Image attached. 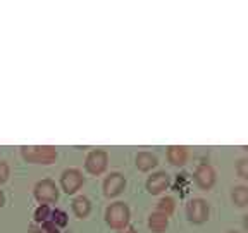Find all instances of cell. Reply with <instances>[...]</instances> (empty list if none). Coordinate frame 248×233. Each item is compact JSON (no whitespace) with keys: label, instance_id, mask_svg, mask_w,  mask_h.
Listing matches in <instances>:
<instances>
[{"label":"cell","instance_id":"1","mask_svg":"<svg viewBox=\"0 0 248 233\" xmlns=\"http://www.w3.org/2000/svg\"><path fill=\"white\" fill-rule=\"evenodd\" d=\"M21 157L30 164H54L57 159V149L54 145H24L21 147Z\"/></svg>","mask_w":248,"mask_h":233},{"label":"cell","instance_id":"2","mask_svg":"<svg viewBox=\"0 0 248 233\" xmlns=\"http://www.w3.org/2000/svg\"><path fill=\"white\" fill-rule=\"evenodd\" d=\"M129 217H131V211L126 202H114L105 209V221L110 228L117 232L129 225Z\"/></svg>","mask_w":248,"mask_h":233},{"label":"cell","instance_id":"3","mask_svg":"<svg viewBox=\"0 0 248 233\" xmlns=\"http://www.w3.org/2000/svg\"><path fill=\"white\" fill-rule=\"evenodd\" d=\"M33 195L40 206H50L59 200V186L50 178L40 180L33 188Z\"/></svg>","mask_w":248,"mask_h":233},{"label":"cell","instance_id":"4","mask_svg":"<svg viewBox=\"0 0 248 233\" xmlns=\"http://www.w3.org/2000/svg\"><path fill=\"white\" fill-rule=\"evenodd\" d=\"M85 183V176L79 169L76 167H69V169H64L61 175V188L66 192L67 195L76 194L79 188Z\"/></svg>","mask_w":248,"mask_h":233},{"label":"cell","instance_id":"5","mask_svg":"<svg viewBox=\"0 0 248 233\" xmlns=\"http://www.w3.org/2000/svg\"><path fill=\"white\" fill-rule=\"evenodd\" d=\"M210 214V207L207 204V200L203 199H191L186 206V216L193 225H202L209 219Z\"/></svg>","mask_w":248,"mask_h":233},{"label":"cell","instance_id":"6","mask_svg":"<svg viewBox=\"0 0 248 233\" xmlns=\"http://www.w3.org/2000/svg\"><path fill=\"white\" fill-rule=\"evenodd\" d=\"M108 166V154L105 150H92L85 159V169L88 175L100 176Z\"/></svg>","mask_w":248,"mask_h":233},{"label":"cell","instance_id":"7","mask_svg":"<svg viewBox=\"0 0 248 233\" xmlns=\"http://www.w3.org/2000/svg\"><path fill=\"white\" fill-rule=\"evenodd\" d=\"M193 178L195 183L200 186L202 190H210L214 186V183H216V171H214V167L210 164L203 163L195 169Z\"/></svg>","mask_w":248,"mask_h":233},{"label":"cell","instance_id":"8","mask_svg":"<svg viewBox=\"0 0 248 233\" xmlns=\"http://www.w3.org/2000/svg\"><path fill=\"white\" fill-rule=\"evenodd\" d=\"M170 185V176L166 171H157L152 176H148L147 180V192L152 195H159L164 190H167Z\"/></svg>","mask_w":248,"mask_h":233},{"label":"cell","instance_id":"9","mask_svg":"<svg viewBox=\"0 0 248 233\" xmlns=\"http://www.w3.org/2000/svg\"><path fill=\"white\" fill-rule=\"evenodd\" d=\"M126 188V178L121 173H110L104 180V194L105 197H117Z\"/></svg>","mask_w":248,"mask_h":233},{"label":"cell","instance_id":"10","mask_svg":"<svg viewBox=\"0 0 248 233\" xmlns=\"http://www.w3.org/2000/svg\"><path fill=\"white\" fill-rule=\"evenodd\" d=\"M167 161L172 166H185L188 161V150L183 145H170L167 147Z\"/></svg>","mask_w":248,"mask_h":233},{"label":"cell","instance_id":"11","mask_svg":"<svg viewBox=\"0 0 248 233\" xmlns=\"http://www.w3.org/2000/svg\"><path fill=\"white\" fill-rule=\"evenodd\" d=\"M167 226H169V216H166V214L155 211L148 216V228L154 233H164Z\"/></svg>","mask_w":248,"mask_h":233},{"label":"cell","instance_id":"12","mask_svg":"<svg viewBox=\"0 0 248 233\" xmlns=\"http://www.w3.org/2000/svg\"><path fill=\"white\" fill-rule=\"evenodd\" d=\"M135 161H136V163H135L136 167H138L140 171H143V173L154 169V167L159 164V159H157L152 152H138Z\"/></svg>","mask_w":248,"mask_h":233},{"label":"cell","instance_id":"13","mask_svg":"<svg viewBox=\"0 0 248 233\" xmlns=\"http://www.w3.org/2000/svg\"><path fill=\"white\" fill-rule=\"evenodd\" d=\"M71 207H73V213L76 214V217H79V219L86 217L90 214V211H92V204H90V200L85 195H79V197L74 199L71 202Z\"/></svg>","mask_w":248,"mask_h":233},{"label":"cell","instance_id":"14","mask_svg":"<svg viewBox=\"0 0 248 233\" xmlns=\"http://www.w3.org/2000/svg\"><path fill=\"white\" fill-rule=\"evenodd\" d=\"M231 199L236 206L240 207L248 206V186H236V188H232Z\"/></svg>","mask_w":248,"mask_h":233},{"label":"cell","instance_id":"15","mask_svg":"<svg viewBox=\"0 0 248 233\" xmlns=\"http://www.w3.org/2000/svg\"><path fill=\"white\" fill-rule=\"evenodd\" d=\"M176 209V202L172 197H162L159 202H157V213H162L166 214V216H170V214L174 213Z\"/></svg>","mask_w":248,"mask_h":233},{"label":"cell","instance_id":"16","mask_svg":"<svg viewBox=\"0 0 248 233\" xmlns=\"http://www.w3.org/2000/svg\"><path fill=\"white\" fill-rule=\"evenodd\" d=\"M50 223H54L57 228H64L67 225V214L62 209H54L50 214Z\"/></svg>","mask_w":248,"mask_h":233},{"label":"cell","instance_id":"17","mask_svg":"<svg viewBox=\"0 0 248 233\" xmlns=\"http://www.w3.org/2000/svg\"><path fill=\"white\" fill-rule=\"evenodd\" d=\"M50 214H52V211L48 206H38L35 211V221L40 223V225L50 221Z\"/></svg>","mask_w":248,"mask_h":233},{"label":"cell","instance_id":"18","mask_svg":"<svg viewBox=\"0 0 248 233\" xmlns=\"http://www.w3.org/2000/svg\"><path fill=\"white\" fill-rule=\"evenodd\" d=\"M236 173L241 178L248 180V159H240L236 164Z\"/></svg>","mask_w":248,"mask_h":233},{"label":"cell","instance_id":"19","mask_svg":"<svg viewBox=\"0 0 248 233\" xmlns=\"http://www.w3.org/2000/svg\"><path fill=\"white\" fill-rule=\"evenodd\" d=\"M9 173H11V169H9V164L5 163V161H0V185L9 180Z\"/></svg>","mask_w":248,"mask_h":233},{"label":"cell","instance_id":"20","mask_svg":"<svg viewBox=\"0 0 248 233\" xmlns=\"http://www.w3.org/2000/svg\"><path fill=\"white\" fill-rule=\"evenodd\" d=\"M117 233H138V232H136V230H135V226L128 225V226H126V228L119 230V232H117Z\"/></svg>","mask_w":248,"mask_h":233},{"label":"cell","instance_id":"21","mask_svg":"<svg viewBox=\"0 0 248 233\" xmlns=\"http://www.w3.org/2000/svg\"><path fill=\"white\" fill-rule=\"evenodd\" d=\"M5 206V195H4V192L0 190V209Z\"/></svg>","mask_w":248,"mask_h":233},{"label":"cell","instance_id":"22","mask_svg":"<svg viewBox=\"0 0 248 233\" xmlns=\"http://www.w3.org/2000/svg\"><path fill=\"white\" fill-rule=\"evenodd\" d=\"M243 225H245V228L248 230V214H247V216H245V219H243Z\"/></svg>","mask_w":248,"mask_h":233},{"label":"cell","instance_id":"23","mask_svg":"<svg viewBox=\"0 0 248 233\" xmlns=\"http://www.w3.org/2000/svg\"><path fill=\"white\" fill-rule=\"evenodd\" d=\"M229 233H238V232H229Z\"/></svg>","mask_w":248,"mask_h":233}]
</instances>
